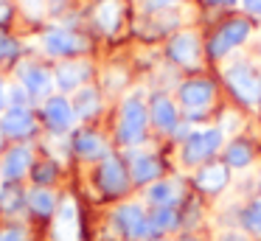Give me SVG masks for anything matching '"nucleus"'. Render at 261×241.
<instances>
[{
	"label": "nucleus",
	"instance_id": "1",
	"mask_svg": "<svg viewBox=\"0 0 261 241\" xmlns=\"http://www.w3.org/2000/svg\"><path fill=\"white\" fill-rule=\"evenodd\" d=\"M149 121V110L141 98H126L121 106V123H118V138L124 146H135L143 140Z\"/></svg>",
	"mask_w": 261,
	"mask_h": 241
},
{
	"label": "nucleus",
	"instance_id": "2",
	"mask_svg": "<svg viewBox=\"0 0 261 241\" xmlns=\"http://www.w3.org/2000/svg\"><path fill=\"white\" fill-rule=\"evenodd\" d=\"M225 78H227V84H230L233 95L239 101H244V104L261 101V73L258 70H253L247 65H233Z\"/></svg>",
	"mask_w": 261,
	"mask_h": 241
},
{
	"label": "nucleus",
	"instance_id": "3",
	"mask_svg": "<svg viewBox=\"0 0 261 241\" xmlns=\"http://www.w3.org/2000/svg\"><path fill=\"white\" fill-rule=\"evenodd\" d=\"M247 37H250V22L247 20H230V22H225V25L214 34L208 50H211L214 59H222V56H227L233 48H239Z\"/></svg>",
	"mask_w": 261,
	"mask_h": 241
},
{
	"label": "nucleus",
	"instance_id": "4",
	"mask_svg": "<svg viewBox=\"0 0 261 241\" xmlns=\"http://www.w3.org/2000/svg\"><path fill=\"white\" fill-rule=\"evenodd\" d=\"M219 146H222V129H202V132L188 135L182 157H186V163H202V160H208Z\"/></svg>",
	"mask_w": 261,
	"mask_h": 241
},
{
	"label": "nucleus",
	"instance_id": "5",
	"mask_svg": "<svg viewBox=\"0 0 261 241\" xmlns=\"http://www.w3.org/2000/svg\"><path fill=\"white\" fill-rule=\"evenodd\" d=\"M115 224H118L121 233L132 235V238H146L149 233H154L149 216L143 213L141 205H124L118 213H115Z\"/></svg>",
	"mask_w": 261,
	"mask_h": 241
},
{
	"label": "nucleus",
	"instance_id": "6",
	"mask_svg": "<svg viewBox=\"0 0 261 241\" xmlns=\"http://www.w3.org/2000/svg\"><path fill=\"white\" fill-rule=\"evenodd\" d=\"M42 48L51 56H70V53H79V50L85 48V39L76 37L73 31L57 28V31H48L45 37H42Z\"/></svg>",
	"mask_w": 261,
	"mask_h": 241
},
{
	"label": "nucleus",
	"instance_id": "7",
	"mask_svg": "<svg viewBox=\"0 0 261 241\" xmlns=\"http://www.w3.org/2000/svg\"><path fill=\"white\" fill-rule=\"evenodd\" d=\"M180 101L188 106L191 112H202L205 106L214 101V84L205 82V78H194V82H186L180 87Z\"/></svg>",
	"mask_w": 261,
	"mask_h": 241
},
{
	"label": "nucleus",
	"instance_id": "8",
	"mask_svg": "<svg viewBox=\"0 0 261 241\" xmlns=\"http://www.w3.org/2000/svg\"><path fill=\"white\" fill-rule=\"evenodd\" d=\"M98 185H101L104 194L115 196V194H124L126 191V168L121 166V160L115 157H107L98 168Z\"/></svg>",
	"mask_w": 261,
	"mask_h": 241
},
{
	"label": "nucleus",
	"instance_id": "9",
	"mask_svg": "<svg viewBox=\"0 0 261 241\" xmlns=\"http://www.w3.org/2000/svg\"><path fill=\"white\" fill-rule=\"evenodd\" d=\"M169 59L182 67H191L199 62V42L194 34H177L169 42Z\"/></svg>",
	"mask_w": 261,
	"mask_h": 241
},
{
	"label": "nucleus",
	"instance_id": "10",
	"mask_svg": "<svg viewBox=\"0 0 261 241\" xmlns=\"http://www.w3.org/2000/svg\"><path fill=\"white\" fill-rule=\"evenodd\" d=\"M57 241H79V210L73 199H65L57 213V227H54Z\"/></svg>",
	"mask_w": 261,
	"mask_h": 241
},
{
	"label": "nucleus",
	"instance_id": "11",
	"mask_svg": "<svg viewBox=\"0 0 261 241\" xmlns=\"http://www.w3.org/2000/svg\"><path fill=\"white\" fill-rule=\"evenodd\" d=\"M73 118H76L73 106H70V101L62 98V95H57V98H51L45 104V121H48V126H51L54 132H65V129H70Z\"/></svg>",
	"mask_w": 261,
	"mask_h": 241
},
{
	"label": "nucleus",
	"instance_id": "12",
	"mask_svg": "<svg viewBox=\"0 0 261 241\" xmlns=\"http://www.w3.org/2000/svg\"><path fill=\"white\" fill-rule=\"evenodd\" d=\"M149 115H152L154 126L163 129V132H171V129H177V106L171 104L169 95H163V93L152 95V104H149Z\"/></svg>",
	"mask_w": 261,
	"mask_h": 241
},
{
	"label": "nucleus",
	"instance_id": "13",
	"mask_svg": "<svg viewBox=\"0 0 261 241\" xmlns=\"http://www.w3.org/2000/svg\"><path fill=\"white\" fill-rule=\"evenodd\" d=\"M0 129L6 135H12V138H23V135H29L31 129H34V118H31V112L25 110V106H12V110L3 115Z\"/></svg>",
	"mask_w": 261,
	"mask_h": 241
},
{
	"label": "nucleus",
	"instance_id": "14",
	"mask_svg": "<svg viewBox=\"0 0 261 241\" xmlns=\"http://www.w3.org/2000/svg\"><path fill=\"white\" fill-rule=\"evenodd\" d=\"M20 76H23L25 90H29L31 95H37V98L48 95V93H51V87H54V78H51V73H48L45 67L29 65V67H23V70H20Z\"/></svg>",
	"mask_w": 261,
	"mask_h": 241
},
{
	"label": "nucleus",
	"instance_id": "15",
	"mask_svg": "<svg viewBox=\"0 0 261 241\" xmlns=\"http://www.w3.org/2000/svg\"><path fill=\"white\" fill-rule=\"evenodd\" d=\"M29 168H31V151L25 149V146H17V149H12L6 154V160H3V177L20 179Z\"/></svg>",
	"mask_w": 261,
	"mask_h": 241
},
{
	"label": "nucleus",
	"instance_id": "16",
	"mask_svg": "<svg viewBox=\"0 0 261 241\" xmlns=\"http://www.w3.org/2000/svg\"><path fill=\"white\" fill-rule=\"evenodd\" d=\"M197 185L202 191H211V194H216V191H222L227 185V168L219 166V163H208L205 168H199L197 174Z\"/></svg>",
	"mask_w": 261,
	"mask_h": 241
},
{
	"label": "nucleus",
	"instance_id": "17",
	"mask_svg": "<svg viewBox=\"0 0 261 241\" xmlns=\"http://www.w3.org/2000/svg\"><path fill=\"white\" fill-rule=\"evenodd\" d=\"M180 182H174V179H169V182H154L152 188H149V202L158 207H171L177 199H180Z\"/></svg>",
	"mask_w": 261,
	"mask_h": 241
},
{
	"label": "nucleus",
	"instance_id": "18",
	"mask_svg": "<svg viewBox=\"0 0 261 241\" xmlns=\"http://www.w3.org/2000/svg\"><path fill=\"white\" fill-rule=\"evenodd\" d=\"M73 149L79 151L82 157H87V160H96V157L104 154V140L98 138L96 132H79L73 140Z\"/></svg>",
	"mask_w": 261,
	"mask_h": 241
},
{
	"label": "nucleus",
	"instance_id": "19",
	"mask_svg": "<svg viewBox=\"0 0 261 241\" xmlns=\"http://www.w3.org/2000/svg\"><path fill=\"white\" fill-rule=\"evenodd\" d=\"M96 20H98L101 31H115L121 22V3L118 0H101L98 11H96Z\"/></svg>",
	"mask_w": 261,
	"mask_h": 241
},
{
	"label": "nucleus",
	"instance_id": "20",
	"mask_svg": "<svg viewBox=\"0 0 261 241\" xmlns=\"http://www.w3.org/2000/svg\"><path fill=\"white\" fill-rule=\"evenodd\" d=\"M85 76H87V67L85 65H73V62H70V65H62L57 70V84H59V90H65V93H68V90L79 87Z\"/></svg>",
	"mask_w": 261,
	"mask_h": 241
},
{
	"label": "nucleus",
	"instance_id": "21",
	"mask_svg": "<svg viewBox=\"0 0 261 241\" xmlns=\"http://www.w3.org/2000/svg\"><path fill=\"white\" fill-rule=\"evenodd\" d=\"M160 174V163L154 160V157H135L132 160V179L135 182H152L154 177Z\"/></svg>",
	"mask_w": 261,
	"mask_h": 241
},
{
	"label": "nucleus",
	"instance_id": "22",
	"mask_svg": "<svg viewBox=\"0 0 261 241\" xmlns=\"http://www.w3.org/2000/svg\"><path fill=\"white\" fill-rule=\"evenodd\" d=\"M225 160H227V166H233V168H244L253 160V151H250V146L244 143V140H233V143L227 146Z\"/></svg>",
	"mask_w": 261,
	"mask_h": 241
},
{
	"label": "nucleus",
	"instance_id": "23",
	"mask_svg": "<svg viewBox=\"0 0 261 241\" xmlns=\"http://www.w3.org/2000/svg\"><path fill=\"white\" fill-rule=\"evenodd\" d=\"M29 205L34 213H40V216H48V213H54V207H57V199H54L51 191H42V188H34L29 196Z\"/></svg>",
	"mask_w": 261,
	"mask_h": 241
},
{
	"label": "nucleus",
	"instance_id": "24",
	"mask_svg": "<svg viewBox=\"0 0 261 241\" xmlns=\"http://www.w3.org/2000/svg\"><path fill=\"white\" fill-rule=\"evenodd\" d=\"M98 110V93L96 90H82V93H76V104H73V112L82 118L93 115V112Z\"/></svg>",
	"mask_w": 261,
	"mask_h": 241
},
{
	"label": "nucleus",
	"instance_id": "25",
	"mask_svg": "<svg viewBox=\"0 0 261 241\" xmlns=\"http://www.w3.org/2000/svg\"><path fill=\"white\" fill-rule=\"evenodd\" d=\"M149 222H152L154 233H163V230H174L177 227V213L174 207H158V210L149 216Z\"/></svg>",
	"mask_w": 261,
	"mask_h": 241
},
{
	"label": "nucleus",
	"instance_id": "26",
	"mask_svg": "<svg viewBox=\"0 0 261 241\" xmlns=\"http://www.w3.org/2000/svg\"><path fill=\"white\" fill-rule=\"evenodd\" d=\"M244 227H247L250 233L261 235V199L253 202V205L244 210Z\"/></svg>",
	"mask_w": 261,
	"mask_h": 241
},
{
	"label": "nucleus",
	"instance_id": "27",
	"mask_svg": "<svg viewBox=\"0 0 261 241\" xmlns=\"http://www.w3.org/2000/svg\"><path fill=\"white\" fill-rule=\"evenodd\" d=\"M20 191L17 188H12V185H3L0 188V205L6 207V210H14V207H20Z\"/></svg>",
	"mask_w": 261,
	"mask_h": 241
},
{
	"label": "nucleus",
	"instance_id": "28",
	"mask_svg": "<svg viewBox=\"0 0 261 241\" xmlns=\"http://www.w3.org/2000/svg\"><path fill=\"white\" fill-rule=\"evenodd\" d=\"M54 174H57V168H54V166H37L34 168V179H37V182H51Z\"/></svg>",
	"mask_w": 261,
	"mask_h": 241
},
{
	"label": "nucleus",
	"instance_id": "29",
	"mask_svg": "<svg viewBox=\"0 0 261 241\" xmlns=\"http://www.w3.org/2000/svg\"><path fill=\"white\" fill-rule=\"evenodd\" d=\"M20 3H23V9H25V14L29 17H40L42 14V9H45V0H20Z\"/></svg>",
	"mask_w": 261,
	"mask_h": 241
},
{
	"label": "nucleus",
	"instance_id": "30",
	"mask_svg": "<svg viewBox=\"0 0 261 241\" xmlns=\"http://www.w3.org/2000/svg\"><path fill=\"white\" fill-rule=\"evenodd\" d=\"M0 241H25V233L23 230H3V233H0Z\"/></svg>",
	"mask_w": 261,
	"mask_h": 241
},
{
	"label": "nucleus",
	"instance_id": "31",
	"mask_svg": "<svg viewBox=\"0 0 261 241\" xmlns=\"http://www.w3.org/2000/svg\"><path fill=\"white\" fill-rule=\"evenodd\" d=\"M25 90H20V87H12L9 90V98H12V106H25Z\"/></svg>",
	"mask_w": 261,
	"mask_h": 241
},
{
	"label": "nucleus",
	"instance_id": "32",
	"mask_svg": "<svg viewBox=\"0 0 261 241\" xmlns=\"http://www.w3.org/2000/svg\"><path fill=\"white\" fill-rule=\"evenodd\" d=\"M180 0H146V9L149 11H158V9H166V6H174Z\"/></svg>",
	"mask_w": 261,
	"mask_h": 241
},
{
	"label": "nucleus",
	"instance_id": "33",
	"mask_svg": "<svg viewBox=\"0 0 261 241\" xmlns=\"http://www.w3.org/2000/svg\"><path fill=\"white\" fill-rule=\"evenodd\" d=\"M0 45H3V48H0V53H6V56H14V53L20 50V45H17V42H12V39H3Z\"/></svg>",
	"mask_w": 261,
	"mask_h": 241
},
{
	"label": "nucleus",
	"instance_id": "34",
	"mask_svg": "<svg viewBox=\"0 0 261 241\" xmlns=\"http://www.w3.org/2000/svg\"><path fill=\"white\" fill-rule=\"evenodd\" d=\"M244 9L250 14H261V0H244Z\"/></svg>",
	"mask_w": 261,
	"mask_h": 241
},
{
	"label": "nucleus",
	"instance_id": "35",
	"mask_svg": "<svg viewBox=\"0 0 261 241\" xmlns=\"http://www.w3.org/2000/svg\"><path fill=\"white\" fill-rule=\"evenodd\" d=\"M208 3H214V6H233L236 0H208Z\"/></svg>",
	"mask_w": 261,
	"mask_h": 241
},
{
	"label": "nucleus",
	"instance_id": "36",
	"mask_svg": "<svg viewBox=\"0 0 261 241\" xmlns=\"http://www.w3.org/2000/svg\"><path fill=\"white\" fill-rule=\"evenodd\" d=\"M3 101H6V90H3V84H0V110H3Z\"/></svg>",
	"mask_w": 261,
	"mask_h": 241
},
{
	"label": "nucleus",
	"instance_id": "37",
	"mask_svg": "<svg viewBox=\"0 0 261 241\" xmlns=\"http://www.w3.org/2000/svg\"><path fill=\"white\" fill-rule=\"evenodd\" d=\"M6 14H9V6H0V20H6Z\"/></svg>",
	"mask_w": 261,
	"mask_h": 241
},
{
	"label": "nucleus",
	"instance_id": "38",
	"mask_svg": "<svg viewBox=\"0 0 261 241\" xmlns=\"http://www.w3.org/2000/svg\"><path fill=\"white\" fill-rule=\"evenodd\" d=\"M225 241H244V238H239V235H227Z\"/></svg>",
	"mask_w": 261,
	"mask_h": 241
},
{
	"label": "nucleus",
	"instance_id": "39",
	"mask_svg": "<svg viewBox=\"0 0 261 241\" xmlns=\"http://www.w3.org/2000/svg\"><path fill=\"white\" fill-rule=\"evenodd\" d=\"M182 241H194V238H182Z\"/></svg>",
	"mask_w": 261,
	"mask_h": 241
}]
</instances>
